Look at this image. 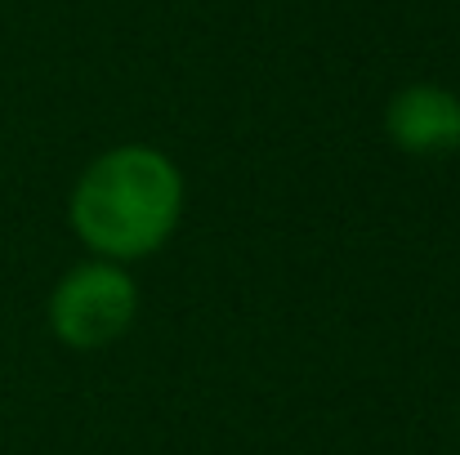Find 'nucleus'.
<instances>
[{"mask_svg":"<svg viewBox=\"0 0 460 455\" xmlns=\"http://www.w3.org/2000/svg\"><path fill=\"white\" fill-rule=\"evenodd\" d=\"M183 170L153 144H117L99 152L67 192V228L108 264H144L170 246L183 219Z\"/></svg>","mask_w":460,"mask_h":455,"instance_id":"obj_1","label":"nucleus"},{"mask_svg":"<svg viewBox=\"0 0 460 455\" xmlns=\"http://www.w3.org/2000/svg\"><path fill=\"white\" fill-rule=\"evenodd\" d=\"M385 135L407 156H452L460 152V94L434 81L402 85L385 108Z\"/></svg>","mask_w":460,"mask_h":455,"instance_id":"obj_3","label":"nucleus"},{"mask_svg":"<svg viewBox=\"0 0 460 455\" xmlns=\"http://www.w3.org/2000/svg\"><path fill=\"white\" fill-rule=\"evenodd\" d=\"M135 317H139V286L130 268L108 259L72 264L45 300L49 335L72 353H99L117 344L121 335H130Z\"/></svg>","mask_w":460,"mask_h":455,"instance_id":"obj_2","label":"nucleus"}]
</instances>
